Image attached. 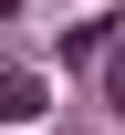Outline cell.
Segmentation results:
<instances>
[{
	"instance_id": "obj_1",
	"label": "cell",
	"mask_w": 125,
	"mask_h": 135,
	"mask_svg": "<svg viewBox=\"0 0 125 135\" xmlns=\"http://www.w3.org/2000/svg\"><path fill=\"white\" fill-rule=\"evenodd\" d=\"M42 104H52V83H42V73H0V125H31Z\"/></svg>"
},
{
	"instance_id": "obj_2",
	"label": "cell",
	"mask_w": 125,
	"mask_h": 135,
	"mask_svg": "<svg viewBox=\"0 0 125 135\" xmlns=\"http://www.w3.org/2000/svg\"><path fill=\"white\" fill-rule=\"evenodd\" d=\"M94 62H104V104L125 114V42H104V52H94Z\"/></svg>"
},
{
	"instance_id": "obj_3",
	"label": "cell",
	"mask_w": 125,
	"mask_h": 135,
	"mask_svg": "<svg viewBox=\"0 0 125 135\" xmlns=\"http://www.w3.org/2000/svg\"><path fill=\"white\" fill-rule=\"evenodd\" d=\"M11 11H21V0H0V21H11Z\"/></svg>"
}]
</instances>
